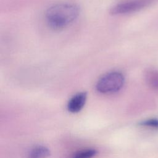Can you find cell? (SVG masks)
Segmentation results:
<instances>
[{
    "label": "cell",
    "instance_id": "1",
    "mask_svg": "<svg viewBox=\"0 0 158 158\" xmlns=\"http://www.w3.org/2000/svg\"><path fill=\"white\" fill-rule=\"evenodd\" d=\"M79 14L78 7L73 3L65 2L50 7L46 13V19L50 27L55 29L65 28L72 24Z\"/></svg>",
    "mask_w": 158,
    "mask_h": 158
},
{
    "label": "cell",
    "instance_id": "2",
    "mask_svg": "<svg viewBox=\"0 0 158 158\" xmlns=\"http://www.w3.org/2000/svg\"><path fill=\"white\" fill-rule=\"evenodd\" d=\"M125 81L123 75L119 72H111L103 75L98 81L96 88L101 93H112L120 90Z\"/></svg>",
    "mask_w": 158,
    "mask_h": 158
},
{
    "label": "cell",
    "instance_id": "3",
    "mask_svg": "<svg viewBox=\"0 0 158 158\" xmlns=\"http://www.w3.org/2000/svg\"><path fill=\"white\" fill-rule=\"evenodd\" d=\"M151 0H128L120 2L111 9L113 14H124L138 10L144 7Z\"/></svg>",
    "mask_w": 158,
    "mask_h": 158
},
{
    "label": "cell",
    "instance_id": "4",
    "mask_svg": "<svg viewBox=\"0 0 158 158\" xmlns=\"http://www.w3.org/2000/svg\"><path fill=\"white\" fill-rule=\"evenodd\" d=\"M86 101V93L81 92L74 95L69 101L67 109L72 113L78 112L85 106Z\"/></svg>",
    "mask_w": 158,
    "mask_h": 158
},
{
    "label": "cell",
    "instance_id": "5",
    "mask_svg": "<svg viewBox=\"0 0 158 158\" xmlns=\"http://www.w3.org/2000/svg\"><path fill=\"white\" fill-rule=\"evenodd\" d=\"M145 78L149 87L154 90H158V70H148L146 73Z\"/></svg>",
    "mask_w": 158,
    "mask_h": 158
},
{
    "label": "cell",
    "instance_id": "6",
    "mask_svg": "<svg viewBox=\"0 0 158 158\" xmlns=\"http://www.w3.org/2000/svg\"><path fill=\"white\" fill-rule=\"evenodd\" d=\"M49 155L50 151L47 148L43 146H38L31 150L29 158H46Z\"/></svg>",
    "mask_w": 158,
    "mask_h": 158
},
{
    "label": "cell",
    "instance_id": "7",
    "mask_svg": "<svg viewBox=\"0 0 158 158\" xmlns=\"http://www.w3.org/2000/svg\"><path fill=\"white\" fill-rule=\"evenodd\" d=\"M96 154V151L93 149H86L77 152L72 158H92Z\"/></svg>",
    "mask_w": 158,
    "mask_h": 158
},
{
    "label": "cell",
    "instance_id": "8",
    "mask_svg": "<svg viewBox=\"0 0 158 158\" xmlns=\"http://www.w3.org/2000/svg\"><path fill=\"white\" fill-rule=\"evenodd\" d=\"M140 125L144 127L158 128V119H156V118L149 119L140 123Z\"/></svg>",
    "mask_w": 158,
    "mask_h": 158
}]
</instances>
